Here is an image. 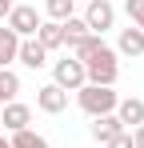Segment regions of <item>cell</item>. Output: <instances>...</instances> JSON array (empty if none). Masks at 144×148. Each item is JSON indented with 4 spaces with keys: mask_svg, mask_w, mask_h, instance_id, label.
<instances>
[{
    "mask_svg": "<svg viewBox=\"0 0 144 148\" xmlns=\"http://www.w3.org/2000/svg\"><path fill=\"white\" fill-rule=\"evenodd\" d=\"M16 8V0H0V20H8V12Z\"/></svg>",
    "mask_w": 144,
    "mask_h": 148,
    "instance_id": "cell-20",
    "label": "cell"
},
{
    "mask_svg": "<svg viewBox=\"0 0 144 148\" xmlns=\"http://www.w3.org/2000/svg\"><path fill=\"white\" fill-rule=\"evenodd\" d=\"M120 132H124V124L116 120V112H108V116H92V140L108 144V140L120 136Z\"/></svg>",
    "mask_w": 144,
    "mask_h": 148,
    "instance_id": "cell-11",
    "label": "cell"
},
{
    "mask_svg": "<svg viewBox=\"0 0 144 148\" xmlns=\"http://www.w3.org/2000/svg\"><path fill=\"white\" fill-rule=\"evenodd\" d=\"M36 40H40V48H44V52H56V48H64V28L56 24V20H40Z\"/></svg>",
    "mask_w": 144,
    "mask_h": 148,
    "instance_id": "cell-10",
    "label": "cell"
},
{
    "mask_svg": "<svg viewBox=\"0 0 144 148\" xmlns=\"http://www.w3.org/2000/svg\"><path fill=\"white\" fill-rule=\"evenodd\" d=\"M72 4H76V0H44V16L56 20V24H64L72 16Z\"/></svg>",
    "mask_w": 144,
    "mask_h": 148,
    "instance_id": "cell-16",
    "label": "cell"
},
{
    "mask_svg": "<svg viewBox=\"0 0 144 148\" xmlns=\"http://www.w3.org/2000/svg\"><path fill=\"white\" fill-rule=\"evenodd\" d=\"M52 84H56V88H64V92H76V88H84V84H88V76H84V64H80L76 56H64V60H56V64H52Z\"/></svg>",
    "mask_w": 144,
    "mask_h": 148,
    "instance_id": "cell-2",
    "label": "cell"
},
{
    "mask_svg": "<svg viewBox=\"0 0 144 148\" xmlns=\"http://www.w3.org/2000/svg\"><path fill=\"white\" fill-rule=\"evenodd\" d=\"M92 36H104L108 28L116 24V8L108 4V0H88V8H84V16H80Z\"/></svg>",
    "mask_w": 144,
    "mask_h": 148,
    "instance_id": "cell-3",
    "label": "cell"
},
{
    "mask_svg": "<svg viewBox=\"0 0 144 148\" xmlns=\"http://www.w3.org/2000/svg\"><path fill=\"white\" fill-rule=\"evenodd\" d=\"M116 56H128V60H136V56H144V32L140 28H124L116 40Z\"/></svg>",
    "mask_w": 144,
    "mask_h": 148,
    "instance_id": "cell-9",
    "label": "cell"
},
{
    "mask_svg": "<svg viewBox=\"0 0 144 148\" xmlns=\"http://www.w3.org/2000/svg\"><path fill=\"white\" fill-rule=\"evenodd\" d=\"M124 12H128L132 28H140V32H144V0H124Z\"/></svg>",
    "mask_w": 144,
    "mask_h": 148,
    "instance_id": "cell-17",
    "label": "cell"
},
{
    "mask_svg": "<svg viewBox=\"0 0 144 148\" xmlns=\"http://www.w3.org/2000/svg\"><path fill=\"white\" fill-rule=\"evenodd\" d=\"M16 60H20L24 68H32V72H36V68H44V64H48V52L40 48V40H36V36H28V40H20Z\"/></svg>",
    "mask_w": 144,
    "mask_h": 148,
    "instance_id": "cell-8",
    "label": "cell"
},
{
    "mask_svg": "<svg viewBox=\"0 0 144 148\" xmlns=\"http://www.w3.org/2000/svg\"><path fill=\"white\" fill-rule=\"evenodd\" d=\"M4 24L12 28L20 40H28V36H36V28H40V12L32 8V4H16L12 12H8V20Z\"/></svg>",
    "mask_w": 144,
    "mask_h": 148,
    "instance_id": "cell-4",
    "label": "cell"
},
{
    "mask_svg": "<svg viewBox=\"0 0 144 148\" xmlns=\"http://www.w3.org/2000/svg\"><path fill=\"white\" fill-rule=\"evenodd\" d=\"M36 108L48 112V116H60V112L68 108V92L56 88V84H44V88H36Z\"/></svg>",
    "mask_w": 144,
    "mask_h": 148,
    "instance_id": "cell-5",
    "label": "cell"
},
{
    "mask_svg": "<svg viewBox=\"0 0 144 148\" xmlns=\"http://www.w3.org/2000/svg\"><path fill=\"white\" fill-rule=\"evenodd\" d=\"M132 148H144V124H140V128H132Z\"/></svg>",
    "mask_w": 144,
    "mask_h": 148,
    "instance_id": "cell-19",
    "label": "cell"
},
{
    "mask_svg": "<svg viewBox=\"0 0 144 148\" xmlns=\"http://www.w3.org/2000/svg\"><path fill=\"white\" fill-rule=\"evenodd\" d=\"M104 148H132V132H120V136H112Z\"/></svg>",
    "mask_w": 144,
    "mask_h": 148,
    "instance_id": "cell-18",
    "label": "cell"
},
{
    "mask_svg": "<svg viewBox=\"0 0 144 148\" xmlns=\"http://www.w3.org/2000/svg\"><path fill=\"white\" fill-rule=\"evenodd\" d=\"M28 120H32V108L20 104V100H8V104L0 108V124H4V132H20V128H28Z\"/></svg>",
    "mask_w": 144,
    "mask_h": 148,
    "instance_id": "cell-6",
    "label": "cell"
},
{
    "mask_svg": "<svg viewBox=\"0 0 144 148\" xmlns=\"http://www.w3.org/2000/svg\"><path fill=\"white\" fill-rule=\"evenodd\" d=\"M76 104L88 112V116H108V112H116L120 96L112 88H100V84H84V88H76Z\"/></svg>",
    "mask_w": 144,
    "mask_h": 148,
    "instance_id": "cell-1",
    "label": "cell"
},
{
    "mask_svg": "<svg viewBox=\"0 0 144 148\" xmlns=\"http://www.w3.org/2000/svg\"><path fill=\"white\" fill-rule=\"evenodd\" d=\"M16 52H20V36L4 24V28H0V68H8V64L16 60Z\"/></svg>",
    "mask_w": 144,
    "mask_h": 148,
    "instance_id": "cell-13",
    "label": "cell"
},
{
    "mask_svg": "<svg viewBox=\"0 0 144 148\" xmlns=\"http://www.w3.org/2000/svg\"><path fill=\"white\" fill-rule=\"evenodd\" d=\"M116 120L124 124V132L140 128V124H144V100H140V96H124V100L116 104Z\"/></svg>",
    "mask_w": 144,
    "mask_h": 148,
    "instance_id": "cell-7",
    "label": "cell"
},
{
    "mask_svg": "<svg viewBox=\"0 0 144 148\" xmlns=\"http://www.w3.org/2000/svg\"><path fill=\"white\" fill-rule=\"evenodd\" d=\"M0 148H12V144H8V140H4V136H0Z\"/></svg>",
    "mask_w": 144,
    "mask_h": 148,
    "instance_id": "cell-21",
    "label": "cell"
},
{
    "mask_svg": "<svg viewBox=\"0 0 144 148\" xmlns=\"http://www.w3.org/2000/svg\"><path fill=\"white\" fill-rule=\"evenodd\" d=\"M60 28H64V48H68V52H76L84 40H88V36H92V32H88V24H84L80 16H68Z\"/></svg>",
    "mask_w": 144,
    "mask_h": 148,
    "instance_id": "cell-12",
    "label": "cell"
},
{
    "mask_svg": "<svg viewBox=\"0 0 144 148\" xmlns=\"http://www.w3.org/2000/svg\"><path fill=\"white\" fill-rule=\"evenodd\" d=\"M8 144L12 148H48V140L40 136V132H32V128H20V132H12Z\"/></svg>",
    "mask_w": 144,
    "mask_h": 148,
    "instance_id": "cell-15",
    "label": "cell"
},
{
    "mask_svg": "<svg viewBox=\"0 0 144 148\" xmlns=\"http://www.w3.org/2000/svg\"><path fill=\"white\" fill-rule=\"evenodd\" d=\"M16 92H20V76L12 72V68H0V108L8 100H16Z\"/></svg>",
    "mask_w": 144,
    "mask_h": 148,
    "instance_id": "cell-14",
    "label": "cell"
}]
</instances>
